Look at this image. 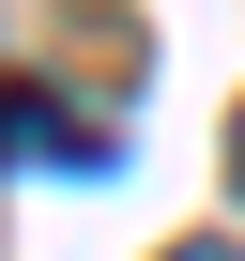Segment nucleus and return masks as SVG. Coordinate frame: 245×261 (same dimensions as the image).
<instances>
[{
	"instance_id": "1",
	"label": "nucleus",
	"mask_w": 245,
	"mask_h": 261,
	"mask_svg": "<svg viewBox=\"0 0 245 261\" xmlns=\"http://www.w3.org/2000/svg\"><path fill=\"white\" fill-rule=\"evenodd\" d=\"M0 154H31V169H107V123H77L62 92H0Z\"/></svg>"
},
{
	"instance_id": "2",
	"label": "nucleus",
	"mask_w": 245,
	"mask_h": 261,
	"mask_svg": "<svg viewBox=\"0 0 245 261\" xmlns=\"http://www.w3.org/2000/svg\"><path fill=\"white\" fill-rule=\"evenodd\" d=\"M169 261H245V246H169Z\"/></svg>"
},
{
	"instance_id": "3",
	"label": "nucleus",
	"mask_w": 245,
	"mask_h": 261,
	"mask_svg": "<svg viewBox=\"0 0 245 261\" xmlns=\"http://www.w3.org/2000/svg\"><path fill=\"white\" fill-rule=\"evenodd\" d=\"M230 185H245V123H230Z\"/></svg>"
}]
</instances>
